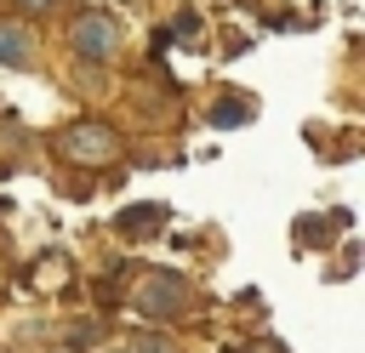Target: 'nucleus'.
<instances>
[{"label":"nucleus","mask_w":365,"mask_h":353,"mask_svg":"<svg viewBox=\"0 0 365 353\" xmlns=\"http://www.w3.org/2000/svg\"><path fill=\"white\" fill-rule=\"evenodd\" d=\"M0 63L6 68H29L34 63V34L17 23H0Z\"/></svg>","instance_id":"20e7f679"},{"label":"nucleus","mask_w":365,"mask_h":353,"mask_svg":"<svg viewBox=\"0 0 365 353\" xmlns=\"http://www.w3.org/2000/svg\"><path fill=\"white\" fill-rule=\"evenodd\" d=\"M34 6H46V0H34Z\"/></svg>","instance_id":"39448f33"},{"label":"nucleus","mask_w":365,"mask_h":353,"mask_svg":"<svg viewBox=\"0 0 365 353\" xmlns=\"http://www.w3.org/2000/svg\"><path fill=\"white\" fill-rule=\"evenodd\" d=\"M182 296H188V285H182L177 273H143L137 307H143V313H154V319H171V313L182 307Z\"/></svg>","instance_id":"f257e3e1"},{"label":"nucleus","mask_w":365,"mask_h":353,"mask_svg":"<svg viewBox=\"0 0 365 353\" xmlns=\"http://www.w3.org/2000/svg\"><path fill=\"white\" fill-rule=\"evenodd\" d=\"M120 142H114V131H103V125H74V131H63V154H74V159H108Z\"/></svg>","instance_id":"7ed1b4c3"},{"label":"nucleus","mask_w":365,"mask_h":353,"mask_svg":"<svg viewBox=\"0 0 365 353\" xmlns=\"http://www.w3.org/2000/svg\"><path fill=\"white\" fill-rule=\"evenodd\" d=\"M68 46H74V57L103 63V57L114 51V28H108V17H80V23H74V34H68Z\"/></svg>","instance_id":"f03ea898"}]
</instances>
